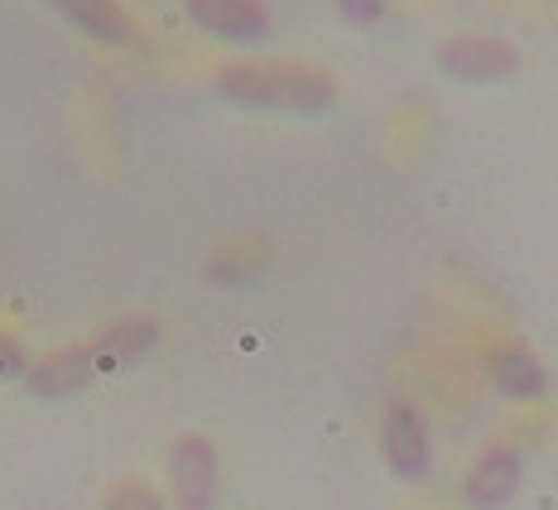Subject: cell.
<instances>
[{
  "label": "cell",
  "instance_id": "2",
  "mask_svg": "<svg viewBox=\"0 0 558 510\" xmlns=\"http://www.w3.org/2000/svg\"><path fill=\"white\" fill-rule=\"evenodd\" d=\"M155 342H159V323L140 318V313H125V318L107 323V328L92 338V352H97L101 376H111V371H131Z\"/></svg>",
  "mask_w": 558,
  "mask_h": 510
},
{
  "label": "cell",
  "instance_id": "1",
  "mask_svg": "<svg viewBox=\"0 0 558 510\" xmlns=\"http://www.w3.org/2000/svg\"><path fill=\"white\" fill-rule=\"evenodd\" d=\"M97 376H101V366H97L92 342H73V347L49 352L44 362H34L25 386H29V396H39V400H58V396H77V390H87Z\"/></svg>",
  "mask_w": 558,
  "mask_h": 510
},
{
  "label": "cell",
  "instance_id": "7",
  "mask_svg": "<svg viewBox=\"0 0 558 510\" xmlns=\"http://www.w3.org/2000/svg\"><path fill=\"white\" fill-rule=\"evenodd\" d=\"M29 352L20 338H10V332H0V380H25L29 376Z\"/></svg>",
  "mask_w": 558,
  "mask_h": 510
},
{
  "label": "cell",
  "instance_id": "3",
  "mask_svg": "<svg viewBox=\"0 0 558 510\" xmlns=\"http://www.w3.org/2000/svg\"><path fill=\"white\" fill-rule=\"evenodd\" d=\"M49 5L73 29H83L87 39L107 44V49H121V44H131V34H135L121 0H49Z\"/></svg>",
  "mask_w": 558,
  "mask_h": 510
},
{
  "label": "cell",
  "instance_id": "4",
  "mask_svg": "<svg viewBox=\"0 0 558 510\" xmlns=\"http://www.w3.org/2000/svg\"><path fill=\"white\" fill-rule=\"evenodd\" d=\"M169 482L183 510H207L213 501V453L203 438H183L169 458Z\"/></svg>",
  "mask_w": 558,
  "mask_h": 510
},
{
  "label": "cell",
  "instance_id": "6",
  "mask_svg": "<svg viewBox=\"0 0 558 510\" xmlns=\"http://www.w3.org/2000/svg\"><path fill=\"white\" fill-rule=\"evenodd\" d=\"M101 510H165V506H159V496L149 491V486L121 482V486H111V496H107V506Z\"/></svg>",
  "mask_w": 558,
  "mask_h": 510
},
{
  "label": "cell",
  "instance_id": "5",
  "mask_svg": "<svg viewBox=\"0 0 558 510\" xmlns=\"http://www.w3.org/2000/svg\"><path fill=\"white\" fill-rule=\"evenodd\" d=\"M189 15L213 34H255L260 29V10L251 0H189Z\"/></svg>",
  "mask_w": 558,
  "mask_h": 510
}]
</instances>
